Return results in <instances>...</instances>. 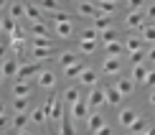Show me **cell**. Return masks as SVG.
Returning <instances> with one entry per match:
<instances>
[{"label": "cell", "instance_id": "1", "mask_svg": "<svg viewBox=\"0 0 155 135\" xmlns=\"http://www.w3.org/2000/svg\"><path fill=\"white\" fill-rule=\"evenodd\" d=\"M43 69H41V61H25L21 64V72H18V79H23V82H28L31 76H38Z\"/></svg>", "mask_w": 155, "mask_h": 135}, {"label": "cell", "instance_id": "2", "mask_svg": "<svg viewBox=\"0 0 155 135\" xmlns=\"http://www.w3.org/2000/svg\"><path fill=\"white\" fill-rule=\"evenodd\" d=\"M0 72H3L5 79H13V76H18V72H21V61L18 59H3V64H0Z\"/></svg>", "mask_w": 155, "mask_h": 135}, {"label": "cell", "instance_id": "3", "mask_svg": "<svg viewBox=\"0 0 155 135\" xmlns=\"http://www.w3.org/2000/svg\"><path fill=\"white\" fill-rule=\"evenodd\" d=\"M87 102H89V107H92V110H97V107H102V105H107V94H104V87H94L92 92H89Z\"/></svg>", "mask_w": 155, "mask_h": 135}, {"label": "cell", "instance_id": "4", "mask_svg": "<svg viewBox=\"0 0 155 135\" xmlns=\"http://www.w3.org/2000/svg\"><path fill=\"white\" fill-rule=\"evenodd\" d=\"M59 51L54 46H33L31 49V61H43V59H51V56H56Z\"/></svg>", "mask_w": 155, "mask_h": 135}, {"label": "cell", "instance_id": "5", "mask_svg": "<svg viewBox=\"0 0 155 135\" xmlns=\"http://www.w3.org/2000/svg\"><path fill=\"white\" fill-rule=\"evenodd\" d=\"M89 110H92L89 102L87 100H79L76 105H71V117L74 120H89Z\"/></svg>", "mask_w": 155, "mask_h": 135}, {"label": "cell", "instance_id": "6", "mask_svg": "<svg viewBox=\"0 0 155 135\" xmlns=\"http://www.w3.org/2000/svg\"><path fill=\"white\" fill-rule=\"evenodd\" d=\"M31 92H33V87H31L28 82H23V79H18L15 84H13V94H15V100H28Z\"/></svg>", "mask_w": 155, "mask_h": 135}, {"label": "cell", "instance_id": "7", "mask_svg": "<svg viewBox=\"0 0 155 135\" xmlns=\"http://www.w3.org/2000/svg\"><path fill=\"white\" fill-rule=\"evenodd\" d=\"M79 100H81V89H79V84H71L66 92L61 94V102H66V105H76Z\"/></svg>", "mask_w": 155, "mask_h": 135}, {"label": "cell", "instance_id": "8", "mask_svg": "<svg viewBox=\"0 0 155 135\" xmlns=\"http://www.w3.org/2000/svg\"><path fill=\"white\" fill-rule=\"evenodd\" d=\"M122 72V59H112L107 56L104 64H102V74H120Z\"/></svg>", "mask_w": 155, "mask_h": 135}, {"label": "cell", "instance_id": "9", "mask_svg": "<svg viewBox=\"0 0 155 135\" xmlns=\"http://www.w3.org/2000/svg\"><path fill=\"white\" fill-rule=\"evenodd\" d=\"M104 87V94H107V105H120L122 102V92L117 89V84H102Z\"/></svg>", "mask_w": 155, "mask_h": 135}, {"label": "cell", "instance_id": "10", "mask_svg": "<svg viewBox=\"0 0 155 135\" xmlns=\"http://www.w3.org/2000/svg\"><path fill=\"white\" fill-rule=\"evenodd\" d=\"M145 23H147V21H145L143 10H135V13H130V15H127V28H135V31H140Z\"/></svg>", "mask_w": 155, "mask_h": 135}, {"label": "cell", "instance_id": "11", "mask_svg": "<svg viewBox=\"0 0 155 135\" xmlns=\"http://www.w3.org/2000/svg\"><path fill=\"white\" fill-rule=\"evenodd\" d=\"M38 84H41V89H54V84H56L54 72H46V69H43V72L38 74Z\"/></svg>", "mask_w": 155, "mask_h": 135}, {"label": "cell", "instance_id": "12", "mask_svg": "<svg viewBox=\"0 0 155 135\" xmlns=\"http://www.w3.org/2000/svg\"><path fill=\"white\" fill-rule=\"evenodd\" d=\"M87 127H89V133H97V130H102V127H104V117H102L99 112H92L89 115V123H87Z\"/></svg>", "mask_w": 155, "mask_h": 135}, {"label": "cell", "instance_id": "13", "mask_svg": "<svg viewBox=\"0 0 155 135\" xmlns=\"http://www.w3.org/2000/svg\"><path fill=\"white\" fill-rule=\"evenodd\" d=\"M25 18L31 23H43V13H41L38 5H25Z\"/></svg>", "mask_w": 155, "mask_h": 135}, {"label": "cell", "instance_id": "14", "mask_svg": "<svg viewBox=\"0 0 155 135\" xmlns=\"http://www.w3.org/2000/svg\"><path fill=\"white\" fill-rule=\"evenodd\" d=\"M125 49L130 51V54H135V51H143V49H145L143 36H130V38H127V43H125Z\"/></svg>", "mask_w": 155, "mask_h": 135}, {"label": "cell", "instance_id": "15", "mask_svg": "<svg viewBox=\"0 0 155 135\" xmlns=\"http://www.w3.org/2000/svg\"><path fill=\"white\" fill-rule=\"evenodd\" d=\"M140 36H143L145 43H155V25H153V21H147L143 28H140Z\"/></svg>", "mask_w": 155, "mask_h": 135}, {"label": "cell", "instance_id": "16", "mask_svg": "<svg viewBox=\"0 0 155 135\" xmlns=\"http://www.w3.org/2000/svg\"><path fill=\"white\" fill-rule=\"evenodd\" d=\"M84 72H87V69H84V64H81V61H76V64H71V66H66V69H64V74H66L69 79H79Z\"/></svg>", "mask_w": 155, "mask_h": 135}, {"label": "cell", "instance_id": "17", "mask_svg": "<svg viewBox=\"0 0 155 135\" xmlns=\"http://www.w3.org/2000/svg\"><path fill=\"white\" fill-rule=\"evenodd\" d=\"M122 41H112V43H107L104 51H107V56H112V59H122Z\"/></svg>", "mask_w": 155, "mask_h": 135}, {"label": "cell", "instance_id": "18", "mask_svg": "<svg viewBox=\"0 0 155 135\" xmlns=\"http://www.w3.org/2000/svg\"><path fill=\"white\" fill-rule=\"evenodd\" d=\"M71 31H74L71 21H59V23H56V33H59L61 38H69V36H71Z\"/></svg>", "mask_w": 155, "mask_h": 135}, {"label": "cell", "instance_id": "19", "mask_svg": "<svg viewBox=\"0 0 155 135\" xmlns=\"http://www.w3.org/2000/svg\"><path fill=\"white\" fill-rule=\"evenodd\" d=\"M79 13H81V15L97 18V15H99V8H97V3H79Z\"/></svg>", "mask_w": 155, "mask_h": 135}, {"label": "cell", "instance_id": "20", "mask_svg": "<svg viewBox=\"0 0 155 135\" xmlns=\"http://www.w3.org/2000/svg\"><path fill=\"white\" fill-rule=\"evenodd\" d=\"M76 61H79V59H76V54H74V51H64V54H59V64H61L64 69H66V66H71V64H76Z\"/></svg>", "mask_w": 155, "mask_h": 135}, {"label": "cell", "instance_id": "21", "mask_svg": "<svg viewBox=\"0 0 155 135\" xmlns=\"http://www.w3.org/2000/svg\"><path fill=\"white\" fill-rule=\"evenodd\" d=\"M109 25H112V18H109V15H102V13H99V15L94 18V28L97 31H109Z\"/></svg>", "mask_w": 155, "mask_h": 135}, {"label": "cell", "instance_id": "22", "mask_svg": "<svg viewBox=\"0 0 155 135\" xmlns=\"http://www.w3.org/2000/svg\"><path fill=\"white\" fill-rule=\"evenodd\" d=\"M135 120H137V112H135V110H122V112H120V123H122V125L132 127Z\"/></svg>", "mask_w": 155, "mask_h": 135}, {"label": "cell", "instance_id": "23", "mask_svg": "<svg viewBox=\"0 0 155 135\" xmlns=\"http://www.w3.org/2000/svg\"><path fill=\"white\" fill-rule=\"evenodd\" d=\"M135 84H137L135 79H120L117 82V89H120L122 94H132L135 92Z\"/></svg>", "mask_w": 155, "mask_h": 135}, {"label": "cell", "instance_id": "24", "mask_svg": "<svg viewBox=\"0 0 155 135\" xmlns=\"http://www.w3.org/2000/svg\"><path fill=\"white\" fill-rule=\"evenodd\" d=\"M31 123V115H15L13 117V127H15V133H21V130H25V125Z\"/></svg>", "mask_w": 155, "mask_h": 135}, {"label": "cell", "instance_id": "25", "mask_svg": "<svg viewBox=\"0 0 155 135\" xmlns=\"http://www.w3.org/2000/svg\"><path fill=\"white\" fill-rule=\"evenodd\" d=\"M147 74H150V72H147V69L143 66V64H137V66H132V79H135V82H143V84H145Z\"/></svg>", "mask_w": 155, "mask_h": 135}, {"label": "cell", "instance_id": "26", "mask_svg": "<svg viewBox=\"0 0 155 135\" xmlns=\"http://www.w3.org/2000/svg\"><path fill=\"white\" fill-rule=\"evenodd\" d=\"M145 130H147V117H137V120L132 123V127H130V133H132V135H137V133L143 135Z\"/></svg>", "mask_w": 155, "mask_h": 135}, {"label": "cell", "instance_id": "27", "mask_svg": "<svg viewBox=\"0 0 155 135\" xmlns=\"http://www.w3.org/2000/svg\"><path fill=\"white\" fill-rule=\"evenodd\" d=\"M46 120H48V115H46V110H43V107H36V110L31 112V123L41 125V123H46Z\"/></svg>", "mask_w": 155, "mask_h": 135}, {"label": "cell", "instance_id": "28", "mask_svg": "<svg viewBox=\"0 0 155 135\" xmlns=\"http://www.w3.org/2000/svg\"><path fill=\"white\" fill-rule=\"evenodd\" d=\"M41 10H48V13H56L59 10V0H36Z\"/></svg>", "mask_w": 155, "mask_h": 135}, {"label": "cell", "instance_id": "29", "mask_svg": "<svg viewBox=\"0 0 155 135\" xmlns=\"http://www.w3.org/2000/svg\"><path fill=\"white\" fill-rule=\"evenodd\" d=\"M31 33H33V38H48L46 36V23H31Z\"/></svg>", "mask_w": 155, "mask_h": 135}, {"label": "cell", "instance_id": "30", "mask_svg": "<svg viewBox=\"0 0 155 135\" xmlns=\"http://www.w3.org/2000/svg\"><path fill=\"white\" fill-rule=\"evenodd\" d=\"M10 49H13V51H15V54H18V56L23 59V51H25V41H23V38H10Z\"/></svg>", "mask_w": 155, "mask_h": 135}, {"label": "cell", "instance_id": "31", "mask_svg": "<svg viewBox=\"0 0 155 135\" xmlns=\"http://www.w3.org/2000/svg\"><path fill=\"white\" fill-rule=\"evenodd\" d=\"M94 82H97V72L94 69H87V72L79 76V84H94Z\"/></svg>", "mask_w": 155, "mask_h": 135}, {"label": "cell", "instance_id": "32", "mask_svg": "<svg viewBox=\"0 0 155 135\" xmlns=\"http://www.w3.org/2000/svg\"><path fill=\"white\" fill-rule=\"evenodd\" d=\"M15 28H18V23H15V18H10V15H5V18H3V31H5V33L10 36L13 31H15Z\"/></svg>", "mask_w": 155, "mask_h": 135}, {"label": "cell", "instance_id": "33", "mask_svg": "<svg viewBox=\"0 0 155 135\" xmlns=\"http://www.w3.org/2000/svg\"><path fill=\"white\" fill-rule=\"evenodd\" d=\"M23 15H25V5L13 3V5H10V18H15V21H18V18H23Z\"/></svg>", "mask_w": 155, "mask_h": 135}, {"label": "cell", "instance_id": "34", "mask_svg": "<svg viewBox=\"0 0 155 135\" xmlns=\"http://www.w3.org/2000/svg\"><path fill=\"white\" fill-rule=\"evenodd\" d=\"M112 41H120V38H117V31H114V28H109V31H102V43L107 46V43H112Z\"/></svg>", "mask_w": 155, "mask_h": 135}, {"label": "cell", "instance_id": "35", "mask_svg": "<svg viewBox=\"0 0 155 135\" xmlns=\"http://www.w3.org/2000/svg\"><path fill=\"white\" fill-rule=\"evenodd\" d=\"M61 135H76V133H74V125L69 123V117H66V115L61 117Z\"/></svg>", "mask_w": 155, "mask_h": 135}, {"label": "cell", "instance_id": "36", "mask_svg": "<svg viewBox=\"0 0 155 135\" xmlns=\"http://www.w3.org/2000/svg\"><path fill=\"white\" fill-rule=\"evenodd\" d=\"M13 110H15V115H25V110H28V100H15L13 102Z\"/></svg>", "mask_w": 155, "mask_h": 135}, {"label": "cell", "instance_id": "37", "mask_svg": "<svg viewBox=\"0 0 155 135\" xmlns=\"http://www.w3.org/2000/svg\"><path fill=\"white\" fill-rule=\"evenodd\" d=\"M97 33H99V31H97L94 25L92 28H84L81 31V41H97Z\"/></svg>", "mask_w": 155, "mask_h": 135}, {"label": "cell", "instance_id": "38", "mask_svg": "<svg viewBox=\"0 0 155 135\" xmlns=\"http://www.w3.org/2000/svg\"><path fill=\"white\" fill-rule=\"evenodd\" d=\"M81 51L84 54H94L97 51V41H81Z\"/></svg>", "mask_w": 155, "mask_h": 135}, {"label": "cell", "instance_id": "39", "mask_svg": "<svg viewBox=\"0 0 155 135\" xmlns=\"http://www.w3.org/2000/svg\"><path fill=\"white\" fill-rule=\"evenodd\" d=\"M130 59H132L135 66H137V64H143V59H145V49H143V51H135V54H130Z\"/></svg>", "mask_w": 155, "mask_h": 135}, {"label": "cell", "instance_id": "40", "mask_svg": "<svg viewBox=\"0 0 155 135\" xmlns=\"http://www.w3.org/2000/svg\"><path fill=\"white\" fill-rule=\"evenodd\" d=\"M127 5H130V13L143 10V0H127Z\"/></svg>", "mask_w": 155, "mask_h": 135}, {"label": "cell", "instance_id": "41", "mask_svg": "<svg viewBox=\"0 0 155 135\" xmlns=\"http://www.w3.org/2000/svg\"><path fill=\"white\" fill-rule=\"evenodd\" d=\"M31 43H33V46H54V43H51L48 38H33Z\"/></svg>", "mask_w": 155, "mask_h": 135}, {"label": "cell", "instance_id": "42", "mask_svg": "<svg viewBox=\"0 0 155 135\" xmlns=\"http://www.w3.org/2000/svg\"><path fill=\"white\" fill-rule=\"evenodd\" d=\"M10 38H23V41H25V31L21 28V25H18V28H15V31L10 33Z\"/></svg>", "mask_w": 155, "mask_h": 135}, {"label": "cell", "instance_id": "43", "mask_svg": "<svg viewBox=\"0 0 155 135\" xmlns=\"http://www.w3.org/2000/svg\"><path fill=\"white\" fill-rule=\"evenodd\" d=\"M145 87H155V69L150 74H147V79H145Z\"/></svg>", "mask_w": 155, "mask_h": 135}, {"label": "cell", "instance_id": "44", "mask_svg": "<svg viewBox=\"0 0 155 135\" xmlns=\"http://www.w3.org/2000/svg\"><path fill=\"white\" fill-rule=\"evenodd\" d=\"M10 123H13V120H8L5 115H0V130H5V127H8Z\"/></svg>", "mask_w": 155, "mask_h": 135}, {"label": "cell", "instance_id": "45", "mask_svg": "<svg viewBox=\"0 0 155 135\" xmlns=\"http://www.w3.org/2000/svg\"><path fill=\"white\" fill-rule=\"evenodd\" d=\"M145 15H147V18H150V21H155V3H153V5H150V8H147V10H145Z\"/></svg>", "mask_w": 155, "mask_h": 135}, {"label": "cell", "instance_id": "46", "mask_svg": "<svg viewBox=\"0 0 155 135\" xmlns=\"http://www.w3.org/2000/svg\"><path fill=\"white\" fill-rule=\"evenodd\" d=\"M94 135H112V127H107V125H104V127H102V130H97Z\"/></svg>", "mask_w": 155, "mask_h": 135}, {"label": "cell", "instance_id": "47", "mask_svg": "<svg viewBox=\"0 0 155 135\" xmlns=\"http://www.w3.org/2000/svg\"><path fill=\"white\" fill-rule=\"evenodd\" d=\"M5 54H8V46H5V43H0V59H3Z\"/></svg>", "mask_w": 155, "mask_h": 135}, {"label": "cell", "instance_id": "48", "mask_svg": "<svg viewBox=\"0 0 155 135\" xmlns=\"http://www.w3.org/2000/svg\"><path fill=\"white\" fill-rule=\"evenodd\" d=\"M147 61H155V46L150 49V54H147Z\"/></svg>", "mask_w": 155, "mask_h": 135}, {"label": "cell", "instance_id": "49", "mask_svg": "<svg viewBox=\"0 0 155 135\" xmlns=\"http://www.w3.org/2000/svg\"><path fill=\"white\" fill-rule=\"evenodd\" d=\"M143 135H155V125H153V127H147V130H145Z\"/></svg>", "mask_w": 155, "mask_h": 135}, {"label": "cell", "instance_id": "50", "mask_svg": "<svg viewBox=\"0 0 155 135\" xmlns=\"http://www.w3.org/2000/svg\"><path fill=\"white\" fill-rule=\"evenodd\" d=\"M150 105L155 107V89H153V92H150Z\"/></svg>", "mask_w": 155, "mask_h": 135}, {"label": "cell", "instance_id": "51", "mask_svg": "<svg viewBox=\"0 0 155 135\" xmlns=\"http://www.w3.org/2000/svg\"><path fill=\"white\" fill-rule=\"evenodd\" d=\"M15 135H33V133H28V130H21V133H15Z\"/></svg>", "mask_w": 155, "mask_h": 135}, {"label": "cell", "instance_id": "52", "mask_svg": "<svg viewBox=\"0 0 155 135\" xmlns=\"http://www.w3.org/2000/svg\"><path fill=\"white\" fill-rule=\"evenodd\" d=\"M5 5H8V0H0V10H3V8H5Z\"/></svg>", "mask_w": 155, "mask_h": 135}, {"label": "cell", "instance_id": "53", "mask_svg": "<svg viewBox=\"0 0 155 135\" xmlns=\"http://www.w3.org/2000/svg\"><path fill=\"white\" fill-rule=\"evenodd\" d=\"M0 115H5V105H3V102H0Z\"/></svg>", "mask_w": 155, "mask_h": 135}, {"label": "cell", "instance_id": "54", "mask_svg": "<svg viewBox=\"0 0 155 135\" xmlns=\"http://www.w3.org/2000/svg\"><path fill=\"white\" fill-rule=\"evenodd\" d=\"M0 79H5V76H3V72H0Z\"/></svg>", "mask_w": 155, "mask_h": 135}, {"label": "cell", "instance_id": "55", "mask_svg": "<svg viewBox=\"0 0 155 135\" xmlns=\"http://www.w3.org/2000/svg\"><path fill=\"white\" fill-rule=\"evenodd\" d=\"M0 31H3V21H0Z\"/></svg>", "mask_w": 155, "mask_h": 135}, {"label": "cell", "instance_id": "56", "mask_svg": "<svg viewBox=\"0 0 155 135\" xmlns=\"http://www.w3.org/2000/svg\"><path fill=\"white\" fill-rule=\"evenodd\" d=\"M79 3H84V0H79Z\"/></svg>", "mask_w": 155, "mask_h": 135}, {"label": "cell", "instance_id": "57", "mask_svg": "<svg viewBox=\"0 0 155 135\" xmlns=\"http://www.w3.org/2000/svg\"><path fill=\"white\" fill-rule=\"evenodd\" d=\"M153 3H155V0H153Z\"/></svg>", "mask_w": 155, "mask_h": 135}]
</instances>
